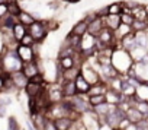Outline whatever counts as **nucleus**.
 Wrapping results in <instances>:
<instances>
[{"label": "nucleus", "mask_w": 148, "mask_h": 130, "mask_svg": "<svg viewBox=\"0 0 148 130\" xmlns=\"http://www.w3.org/2000/svg\"><path fill=\"white\" fill-rule=\"evenodd\" d=\"M112 66L118 70L119 75H125L131 70L132 64H134V58L131 56L129 51L123 50V48H115L112 53V58H110Z\"/></svg>", "instance_id": "f257e3e1"}, {"label": "nucleus", "mask_w": 148, "mask_h": 130, "mask_svg": "<svg viewBox=\"0 0 148 130\" xmlns=\"http://www.w3.org/2000/svg\"><path fill=\"white\" fill-rule=\"evenodd\" d=\"M2 64V72L10 75L13 72H19L22 70V66H23V61L19 58L16 50H8L5 54H3V58L0 61Z\"/></svg>", "instance_id": "f03ea898"}, {"label": "nucleus", "mask_w": 148, "mask_h": 130, "mask_svg": "<svg viewBox=\"0 0 148 130\" xmlns=\"http://www.w3.org/2000/svg\"><path fill=\"white\" fill-rule=\"evenodd\" d=\"M64 99L70 104L71 110L74 113H77L79 115H83V114L90 113L93 110L90 102H89V95H79L77 94V95L71 97V98H64Z\"/></svg>", "instance_id": "7ed1b4c3"}, {"label": "nucleus", "mask_w": 148, "mask_h": 130, "mask_svg": "<svg viewBox=\"0 0 148 130\" xmlns=\"http://www.w3.org/2000/svg\"><path fill=\"white\" fill-rule=\"evenodd\" d=\"M48 32H49V31L47 29L44 21H35L31 26H28V34H29L36 42H39V44L47 38Z\"/></svg>", "instance_id": "20e7f679"}, {"label": "nucleus", "mask_w": 148, "mask_h": 130, "mask_svg": "<svg viewBox=\"0 0 148 130\" xmlns=\"http://www.w3.org/2000/svg\"><path fill=\"white\" fill-rule=\"evenodd\" d=\"M82 76H83L92 86L100 82V75H99V72L92 66L87 60H84V63H82Z\"/></svg>", "instance_id": "39448f33"}, {"label": "nucleus", "mask_w": 148, "mask_h": 130, "mask_svg": "<svg viewBox=\"0 0 148 130\" xmlns=\"http://www.w3.org/2000/svg\"><path fill=\"white\" fill-rule=\"evenodd\" d=\"M123 118H125V113L119 107H112V110L109 111V114L106 117V126H109L112 130H115L119 127V124Z\"/></svg>", "instance_id": "423d86ee"}, {"label": "nucleus", "mask_w": 148, "mask_h": 130, "mask_svg": "<svg viewBox=\"0 0 148 130\" xmlns=\"http://www.w3.org/2000/svg\"><path fill=\"white\" fill-rule=\"evenodd\" d=\"M16 53H18V56H19V58L23 61V63H29V61H35L36 60V54H35V51H34V48L32 47H25V45H18V48H16Z\"/></svg>", "instance_id": "0eeeda50"}, {"label": "nucleus", "mask_w": 148, "mask_h": 130, "mask_svg": "<svg viewBox=\"0 0 148 130\" xmlns=\"http://www.w3.org/2000/svg\"><path fill=\"white\" fill-rule=\"evenodd\" d=\"M105 28H106V26H105V18L96 16V18L89 24V31H87V34H90L92 37L97 38V37L100 35V32H102Z\"/></svg>", "instance_id": "6e6552de"}, {"label": "nucleus", "mask_w": 148, "mask_h": 130, "mask_svg": "<svg viewBox=\"0 0 148 130\" xmlns=\"http://www.w3.org/2000/svg\"><path fill=\"white\" fill-rule=\"evenodd\" d=\"M22 72H23V75L31 81L34 76H36L38 73H41V70H39V64H38V61L35 60V61H29V63H23V66H22Z\"/></svg>", "instance_id": "1a4fd4ad"}, {"label": "nucleus", "mask_w": 148, "mask_h": 130, "mask_svg": "<svg viewBox=\"0 0 148 130\" xmlns=\"http://www.w3.org/2000/svg\"><path fill=\"white\" fill-rule=\"evenodd\" d=\"M105 97H106V102L110 104V105H113V107H118V105L125 99V97L122 95V92L115 91V89H110V88L106 91Z\"/></svg>", "instance_id": "9d476101"}, {"label": "nucleus", "mask_w": 148, "mask_h": 130, "mask_svg": "<svg viewBox=\"0 0 148 130\" xmlns=\"http://www.w3.org/2000/svg\"><path fill=\"white\" fill-rule=\"evenodd\" d=\"M9 76H10L13 85L16 86V89H25L26 85H28V82H29V79L23 75L22 70H19V72H13V73H10Z\"/></svg>", "instance_id": "9b49d317"}, {"label": "nucleus", "mask_w": 148, "mask_h": 130, "mask_svg": "<svg viewBox=\"0 0 148 130\" xmlns=\"http://www.w3.org/2000/svg\"><path fill=\"white\" fill-rule=\"evenodd\" d=\"M45 86H47V83L41 85V83H34V82L29 81L28 85H26V88H25V92H26V95L29 98H36L38 95H41L44 92Z\"/></svg>", "instance_id": "f8f14e48"}, {"label": "nucleus", "mask_w": 148, "mask_h": 130, "mask_svg": "<svg viewBox=\"0 0 148 130\" xmlns=\"http://www.w3.org/2000/svg\"><path fill=\"white\" fill-rule=\"evenodd\" d=\"M74 83H76V89H77V94L79 95H89V91H90V83L82 76V73L77 76V79L74 81Z\"/></svg>", "instance_id": "ddd939ff"}, {"label": "nucleus", "mask_w": 148, "mask_h": 130, "mask_svg": "<svg viewBox=\"0 0 148 130\" xmlns=\"http://www.w3.org/2000/svg\"><path fill=\"white\" fill-rule=\"evenodd\" d=\"M16 24H18V18L8 13L6 16L0 19V31H12Z\"/></svg>", "instance_id": "4468645a"}, {"label": "nucleus", "mask_w": 148, "mask_h": 130, "mask_svg": "<svg viewBox=\"0 0 148 130\" xmlns=\"http://www.w3.org/2000/svg\"><path fill=\"white\" fill-rule=\"evenodd\" d=\"M61 89H62L64 98H71V97H74V95H77L76 83H74L73 81H62V82H61Z\"/></svg>", "instance_id": "2eb2a0df"}, {"label": "nucleus", "mask_w": 148, "mask_h": 130, "mask_svg": "<svg viewBox=\"0 0 148 130\" xmlns=\"http://www.w3.org/2000/svg\"><path fill=\"white\" fill-rule=\"evenodd\" d=\"M125 118H126L129 123H132V124H138L139 121L144 120V115H142L135 107H131L129 110H126V113H125Z\"/></svg>", "instance_id": "dca6fc26"}, {"label": "nucleus", "mask_w": 148, "mask_h": 130, "mask_svg": "<svg viewBox=\"0 0 148 130\" xmlns=\"http://www.w3.org/2000/svg\"><path fill=\"white\" fill-rule=\"evenodd\" d=\"M87 31H89V24H87L84 19H82V21H79L76 25L73 26L71 34H74V35H77V37L83 38V37L87 34Z\"/></svg>", "instance_id": "f3484780"}, {"label": "nucleus", "mask_w": 148, "mask_h": 130, "mask_svg": "<svg viewBox=\"0 0 148 130\" xmlns=\"http://www.w3.org/2000/svg\"><path fill=\"white\" fill-rule=\"evenodd\" d=\"M121 25V15H108L105 18V26L110 31H116Z\"/></svg>", "instance_id": "a211bd4d"}, {"label": "nucleus", "mask_w": 148, "mask_h": 130, "mask_svg": "<svg viewBox=\"0 0 148 130\" xmlns=\"http://www.w3.org/2000/svg\"><path fill=\"white\" fill-rule=\"evenodd\" d=\"M131 15L134 16L135 21H144V22L148 21V9L145 6H142V5H139L138 8L132 9L131 10Z\"/></svg>", "instance_id": "6ab92c4d"}, {"label": "nucleus", "mask_w": 148, "mask_h": 130, "mask_svg": "<svg viewBox=\"0 0 148 130\" xmlns=\"http://www.w3.org/2000/svg\"><path fill=\"white\" fill-rule=\"evenodd\" d=\"M80 73H82V64H77V66H74L73 69L65 70L62 73V81H73L74 82Z\"/></svg>", "instance_id": "aec40b11"}, {"label": "nucleus", "mask_w": 148, "mask_h": 130, "mask_svg": "<svg viewBox=\"0 0 148 130\" xmlns=\"http://www.w3.org/2000/svg\"><path fill=\"white\" fill-rule=\"evenodd\" d=\"M12 32H13V38H15V41L21 42V40L28 34V28H26L25 25H22V24H19V22H18V24L13 26Z\"/></svg>", "instance_id": "412c9836"}, {"label": "nucleus", "mask_w": 148, "mask_h": 130, "mask_svg": "<svg viewBox=\"0 0 148 130\" xmlns=\"http://www.w3.org/2000/svg\"><path fill=\"white\" fill-rule=\"evenodd\" d=\"M54 123H55L57 130H70L73 123H74V120H71L70 117H61V118L54 120Z\"/></svg>", "instance_id": "4be33fe9"}, {"label": "nucleus", "mask_w": 148, "mask_h": 130, "mask_svg": "<svg viewBox=\"0 0 148 130\" xmlns=\"http://www.w3.org/2000/svg\"><path fill=\"white\" fill-rule=\"evenodd\" d=\"M58 63H60V66H61V69L65 72V70H70V69H73L74 66H77V64H82V63H77L76 61V57H65V58H60L58 60Z\"/></svg>", "instance_id": "5701e85b"}, {"label": "nucleus", "mask_w": 148, "mask_h": 130, "mask_svg": "<svg viewBox=\"0 0 148 130\" xmlns=\"http://www.w3.org/2000/svg\"><path fill=\"white\" fill-rule=\"evenodd\" d=\"M18 22L22 24V25H25V26L28 28V26H31V25L35 22V19H34L32 13H29V12H26V10H22V12L18 15Z\"/></svg>", "instance_id": "b1692460"}, {"label": "nucleus", "mask_w": 148, "mask_h": 130, "mask_svg": "<svg viewBox=\"0 0 148 130\" xmlns=\"http://www.w3.org/2000/svg\"><path fill=\"white\" fill-rule=\"evenodd\" d=\"M109 89V86L103 82H99L93 86H90V91H89V97H93V95H105L106 91Z\"/></svg>", "instance_id": "393cba45"}, {"label": "nucleus", "mask_w": 148, "mask_h": 130, "mask_svg": "<svg viewBox=\"0 0 148 130\" xmlns=\"http://www.w3.org/2000/svg\"><path fill=\"white\" fill-rule=\"evenodd\" d=\"M123 12V2H115L108 5V15H122Z\"/></svg>", "instance_id": "a878e982"}, {"label": "nucleus", "mask_w": 148, "mask_h": 130, "mask_svg": "<svg viewBox=\"0 0 148 130\" xmlns=\"http://www.w3.org/2000/svg\"><path fill=\"white\" fill-rule=\"evenodd\" d=\"M22 12V9H21V5L18 3V2H15V0H10V2L8 3V13L9 15H13V16H16L18 18V15Z\"/></svg>", "instance_id": "bb28decb"}, {"label": "nucleus", "mask_w": 148, "mask_h": 130, "mask_svg": "<svg viewBox=\"0 0 148 130\" xmlns=\"http://www.w3.org/2000/svg\"><path fill=\"white\" fill-rule=\"evenodd\" d=\"M89 102H90L92 108H95V107H99V105L105 104L106 97L105 95H93V97H89Z\"/></svg>", "instance_id": "cd10ccee"}, {"label": "nucleus", "mask_w": 148, "mask_h": 130, "mask_svg": "<svg viewBox=\"0 0 148 130\" xmlns=\"http://www.w3.org/2000/svg\"><path fill=\"white\" fill-rule=\"evenodd\" d=\"M144 31H148V21L147 22L135 21L134 25H132V32H144Z\"/></svg>", "instance_id": "c85d7f7f"}, {"label": "nucleus", "mask_w": 148, "mask_h": 130, "mask_svg": "<svg viewBox=\"0 0 148 130\" xmlns=\"http://www.w3.org/2000/svg\"><path fill=\"white\" fill-rule=\"evenodd\" d=\"M134 22H135V19H134V16L131 13H122L121 15V24L128 25V26H132Z\"/></svg>", "instance_id": "c756f323"}, {"label": "nucleus", "mask_w": 148, "mask_h": 130, "mask_svg": "<svg viewBox=\"0 0 148 130\" xmlns=\"http://www.w3.org/2000/svg\"><path fill=\"white\" fill-rule=\"evenodd\" d=\"M19 44H21V45H25V47H34V45L36 44V41H35L29 34H26V35L21 40V42H19Z\"/></svg>", "instance_id": "7c9ffc66"}, {"label": "nucleus", "mask_w": 148, "mask_h": 130, "mask_svg": "<svg viewBox=\"0 0 148 130\" xmlns=\"http://www.w3.org/2000/svg\"><path fill=\"white\" fill-rule=\"evenodd\" d=\"M8 129L9 130H21V126H19V121L16 120V117L10 115L9 120H8Z\"/></svg>", "instance_id": "2f4dec72"}, {"label": "nucleus", "mask_w": 148, "mask_h": 130, "mask_svg": "<svg viewBox=\"0 0 148 130\" xmlns=\"http://www.w3.org/2000/svg\"><path fill=\"white\" fill-rule=\"evenodd\" d=\"M44 24H45V26H47V29H48V31H57V29H58V26H60V24H58V22H55L54 19L44 21Z\"/></svg>", "instance_id": "473e14b6"}, {"label": "nucleus", "mask_w": 148, "mask_h": 130, "mask_svg": "<svg viewBox=\"0 0 148 130\" xmlns=\"http://www.w3.org/2000/svg\"><path fill=\"white\" fill-rule=\"evenodd\" d=\"M44 130H57L54 120H49V118H47V121H45V124H44Z\"/></svg>", "instance_id": "72a5a7b5"}, {"label": "nucleus", "mask_w": 148, "mask_h": 130, "mask_svg": "<svg viewBox=\"0 0 148 130\" xmlns=\"http://www.w3.org/2000/svg\"><path fill=\"white\" fill-rule=\"evenodd\" d=\"M6 15H8V5L2 3L0 5V19H2L3 16H6Z\"/></svg>", "instance_id": "f704fd0d"}, {"label": "nucleus", "mask_w": 148, "mask_h": 130, "mask_svg": "<svg viewBox=\"0 0 148 130\" xmlns=\"http://www.w3.org/2000/svg\"><path fill=\"white\" fill-rule=\"evenodd\" d=\"M8 73H5V72H2V75H0V92L3 91V82H5V76H6Z\"/></svg>", "instance_id": "c9c22d12"}, {"label": "nucleus", "mask_w": 148, "mask_h": 130, "mask_svg": "<svg viewBox=\"0 0 148 130\" xmlns=\"http://www.w3.org/2000/svg\"><path fill=\"white\" fill-rule=\"evenodd\" d=\"M62 2H67V3H79L82 0H62Z\"/></svg>", "instance_id": "e433bc0d"}, {"label": "nucleus", "mask_w": 148, "mask_h": 130, "mask_svg": "<svg viewBox=\"0 0 148 130\" xmlns=\"http://www.w3.org/2000/svg\"><path fill=\"white\" fill-rule=\"evenodd\" d=\"M26 126H28V130H35V127H34V126H32V124H31L29 121L26 123Z\"/></svg>", "instance_id": "4c0bfd02"}]
</instances>
